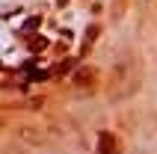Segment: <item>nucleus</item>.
Listing matches in <instances>:
<instances>
[{
    "mask_svg": "<svg viewBox=\"0 0 157 154\" xmlns=\"http://www.w3.org/2000/svg\"><path fill=\"white\" fill-rule=\"evenodd\" d=\"M74 80H77V83H80V86H83V83H89V80H92V74H86V71H80V74H77V77H74Z\"/></svg>",
    "mask_w": 157,
    "mask_h": 154,
    "instance_id": "f03ea898",
    "label": "nucleus"
},
{
    "mask_svg": "<svg viewBox=\"0 0 157 154\" xmlns=\"http://www.w3.org/2000/svg\"><path fill=\"white\" fill-rule=\"evenodd\" d=\"M122 151V145H119V137L116 133H101L98 137V154H119Z\"/></svg>",
    "mask_w": 157,
    "mask_h": 154,
    "instance_id": "f257e3e1",
    "label": "nucleus"
}]
</instances>
